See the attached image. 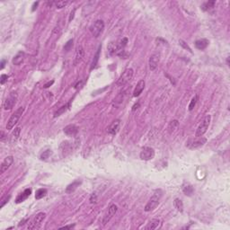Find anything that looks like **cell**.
Masks as SVG:
<instances>
[{"mask_svg":"<svg viewBox=\"0 0 230 230\" xmlns=\"http://www.w3.org/2000/svg\"><path fill=\"white\" fill-rule=\"evenodd\" d=\"M161 191H157L154 193V195L149 199V201L147 202V203L146 204L144 210L147 212L152 211L153 210H155L159 204V199L161 198Z\"/></svg>","mask_w":230,"mask_h":230,"instance_id":"6da1fadb","label":"cell"},{"mask_svg":"<svg viewBox=\"0 0 230 230\" xmlns=\"http://www.w3.org/2000/svg\"><path fill=\"white\" fill-rule=\"evenodd\" d=\"M24 112V107H20L11 115V117L9 118V120H8L7 124H6V130H12L14 127V125L18 122L21 116L23 115Z\"/></svg>","mask_w":230,"mask_h":230,"instance_id":"7a4b0ae2","label":"cell"},{"mask_svg":"<svg viewBox=\"0 0 230 230\" xmlns=\"http://www.w3.org/2000/svg\"><path fill=\"white\" fill-rule=\"evenodd\" d=\"M210 120H211V117L210 115H206L204 118H203V120L202 121L201 124L199 125V127L196 130V133H195V136L197 138L199 137H202L204 134H205V132L207 131L208 128H209V126H210Z\"/></svg>","mask_w":230,"mask_h":230,"instance_id":"3957f363","label":"cell"},{"mask_svg":"<svg viewBox=\"0 0 230 230\" xmlns=\"http://www.w3.org/2000/svg\"><path fill=\"white\" fill-rule=\"evenodd\" d=\"M103 30H104V23L102 20H96L90 28L91 33L95 38H98L102 33Z\"/></svg>","mask_w":230,"mask_h":230,"instance_id":"277c9868","label":"cell"},{"mask_svg":"<svg viewBox=\"0 0 230 230\" xmlns=\"http://www.w3.org/2000/svg\"><path fill=\"white\" fill-rule=\"evenodd\" d=\"M133 69H126L122 74L121 76L120 77V78L118 79L117 81V85L118 86H123L125 85L127 83H129L130 81L132 79L133 77Z\"/></svg>","mask_w":230,"mask_h":230,"instance_id":"5b68a950","label":"cell"},{"mask_svg":"<svg viewBox=\"0 0 230 230\" xmlns=\"http://www.w3.org/2000/svg\"><path fill=\"white\" fill-rule=\"evenodd\" d=\"M46 218V214L44 212H40L36 215V216L33 218V219L31 221V223L29 224L28 226V229H31V230H33V229H38L41 223L43 222V220L45 219Z\"/></svg>","mask_w":230,"mask_h":230,"instance_id":"8992f818","label":"cell"},{"mask_svg":"<svg viewBox=\"0 0 230 230\" xmlns=\"http://www.w3.org/2000/svg\"><path fill=\"white\" fill-rule=\"evenodd\" d=\"M16 101H17V94L16 93H11L4 102V104H3L4 109L6 111L11 110L14 105H16Z\"/></svg>","mask_w":230,"mask_h":230,"instance_id":"52a82bcc","label":"cell"},{"mask_svg":"<svg viewBox=\"0 0 230 230\" xmlns=\"http://www.w3.org/2000/svg\"><path fill=\"white\" fill-rule=\"evenodd\" d=\"M117 210H118V207L115 204H113V205H111L109 207L108 211L105 213V215L103 216V218H102V225L103 226L106 225L108 222L111 220V218L114 216V214L117 212Z\"/></svg>","mask_w":230,"mask_h":230,"instance_id":"ba28073f","label":"cell"},{"mask_svg":"<svg viewBox=\"0 0 230 230\" xmlns=\"http://www.w3.org/2000/svg\"><path fill=\"white\" fill-rule=\"evenodd\" d=\"M139 157L142 160H145V161L150 160V159L154 158V157H155V151L152 147H144L142 151L140 152Z\"/></svg>","mask_w":230,"mask_h":230,"instance_id":"9c48e42d","label":"cell"},{"mask_svg":"<svg viewBox=\"0 0 230 230\" xmlns=\"http://www.w3.org/2000/svg\"><path fill=\"white\" fill-rule=\"evenodd\" d=\"M159 61H160V53L155 52L154 54H152L150 58H149V69H150V70L153 71L157 69Z\"/></svg>","mask_w":230,"mask_h":230,"instance_id":"30bf717a","label":"cell"},{"mask_svg":"<svg viewBox=\"0 0 230 230\" xmlns=\"http://www.w3.org/2000/svg\"><path fill=\"white\" fill-rule=\"evenodd\" d=\"M14 163V157L12 155H9V157H6L5 158V160L2 162L1 166H0V174H4L5 171L9 169V167L12 166V164Z\"/></svg>","mask_w":230,"mask_h":230,"instance_id":"8fae6325","label":"cell"},{"mask_svg":"<svg viewBox=\"0 0 230 230\" xmlns=\"http://www.w3.org/2000/svg\"><path fill=\"white\" fill-rule=\"evenodd\" d=\"M85 56V50L83 49V47L79 45L77 50H76V53H75V58H74V65H77L79 64L81 61H82V59Z\"/></svg>","mask_w":230,"mask_h":230,"instance_id":"7c38bea8","label":"cell"},{"mask_svg":"<svg viewBox=\"0 0 230 230\" xmlns=\"http://www.w3.org/2000/svg\"><path fill=\"white\" fill-rule=\"evenodd\" d=\"M78 131V128L76 125L70 124L64 128V133L68 136H75Z\"/></svg>","mask_w":230,"mask_h":230,"instance_id":"4fadbf2b","label":"cell"},{"mask_svg":"<svg viewBox=\"0 0 230 230\" xmlns=\"http://www.w3.org/2000/svg\"><path fill=\"white\" fill-rule=\"evenodd\" d=\"M120 124H121L120 120H115L114 121H113V123L108 128V133L112 135H115L119 131V129H120Z\"/></svg>","mask_w":230,"mask_h":230,"instance_id":"5bb4252c","label":"cell"},{"mask_svg":"<svg viewBox=\"0 0 230 230\" xmlns=\"http://www.w3.org/2000/svg\"><path fill=\"white\" fill-rule=\"evenodd\" d=\"M206 142H207V139L205 138L199 137L198 139L194 140V141H192L191 144H189V147L191 148V149H194V148H198L199 147H202Z\"/></svg>","mask_w":230,"mask_h":230,"instance_id":"9a60e30c","label":"cell"},{"mask_svg":"<svg viewBox=\"0 0 230 230\" xmlns=\"http://www.w3.org/2000/svg\"><path fill=\"white\" fill-rule=\"evenodd\" d=\"M145 88V81L144 80H140L138 81V83L137 84L135 89H134V92H133V95L135 96V97H138V96L140 95L144 90Z\"/></svg>","mask_w":230,"mask_h":230,"instance_id":"2e32d148","label":"cell"},{"mask_svg":"<svg viewBox=\"0 0 230 230\" xmlns=\"http://www.w3.org/2000/svg\"><path fill=\"white\" fill-rule=\"evenodd\" d=\"M31 193H32V190H31V189H25V190L24 191L23 193H21V194L18 195V197H17L16 199V203H21V202H24L25 199H26L30 195H31Z\"/></svg>","mask_w":230,"mask_h":230,"instance_id":"e0dca14e","label":"cell"},{"mask_svg":"<svg viewBox=\"0 0 230 230\" xmlns=\"http://www.w3.org/2000/svg\"><path fill=\"white\" fill-rule=\"evenodd\" d=\"M24 59V53L23 52V51H19V52L14 57L13 64L16 65V66H19V65H21L22 63H23Z\"/></svg>","mask_w":230,"mask_h":230,"instance_id":"ac0fdd59","label":"cell"},{"mask_svg":"<svg viewBox=\"0 0 230 230\" xmlns=\"http://www.w3.org/2000/svg\"><path fill=\"white\" fill-rule=\"evenodd\" d=\"M159 224H160V220L158 218H154V219H151L149 222H148L145 228L147 230H154V229L158 227Z\"/></svg>","mask_w":230,"mask_h":230,"instance_id":"d6986e66","label":"cell"},{"mask_svg":"<svg viewBox=\"0 0 230 230\" xmlns=\"http://www.w3.org/2000/svg\"><path fill=\"white\" fill-rule=\"evenodd\" d=\"M208 45H209V41L206 40V39H201V40H198L195 41V46L198 50H205Z\"/></svg>","mask_w":230,"mask_h":230,"instance_id":"ffe728a7","label":"cell"},{"mask_svg":"<svg viewBox=\"0 0 230 230\" xmlns=\"http://www.w3.org/2000/svg\"><path fill=\"white\" fill-rule=\"evenodd\" d=\"M80 183H81L80 181H75L74 183H72L71 184H69V186L66 188V193H71V192H73L79 186Z\"/></svg>","mask_w":230,"mask_h":230,"instance_id":"44dd1931","label":"cell"},{"mask_svg":"<svg viewBox=\"0 0 230 230\" xmlns=\"http://www.w3.org/2000/svg\"><path fill=\"white\" fill-rule=\"evenodd\" d=\"M20 132H21V129L20 127H17L14 129V130L13 131L12 135H11V142L12 143H16V140L18 139L19 136H20Z\"/></svg>","mask_w":230,"mask_h":230,"instance_id":"7402d4cb","label":"cell"},{"mask_svg":"<svg viewBox=\"0 0 230 230\" xmlns=\"http://www.w3.org/2000/svg\"><path fill=\"white\" fill-rule=\"evenodd\" d=\"M183 192H184V194H185V195L191 196L192 194H193L194 189H193V187H192L191 184H185V185H183Z\"/></svg>","mask_w":230,"mask_h":230,"instance_id":"603a6c76","label":"cell"},{"mask_svg":"<svg viewBox=\"0 0 230 230\" xmlns=\"http://www.w3.org/2000/svg\"><path fill=\"white\" fill-rule=\"evenodd\" d=\"M47 194V190L46 189H39L37 190L36 193H35V199H41L43 197H45Z\"/></svg>","mask_w":230,"mask_h":230,"instance_id":"cb8c5ba5","label":"cell"},{"mask_svg":"<svg viewBox=\"0 0 230 230\" xmlns=\"http://www.w3.org/2000/svg\"><path fill=\"white\" fill-rule=\"evenodd\" d=\"M215 3H216L215 1H208V2L204 3V4L202 5V9L203 11H209L210 9L213 8Z\"/></svg>","mask_w":230,"mask_h":230,"instance_id":"d4e9b609","label":"cell"},{"mask_svg":"<svg viewBox=\"0 0 230 230\" xmlns=\"http://www.w3.org/2000/svg\"><path fill=\"white\" fill-rule=\"evenodd\" d=\"M174 204L175 209L178 211H180V212H183V202L181 201L180 199H175Z\"/></svg>","mask_w":230,"mask_h":230,"instance_id":"484cf974","label":"cell"},{"mask_svg":"<svg viewBox=\"0 0 230 230\" xmlns=\"http://www.w3.org/2000/svg\"><path fill=\"white\" fill-rule=\"evenodd\" d=\"M100 51H101V47H99L97 52H96L95 56L94 57V59H93V62H92V65H91V69H94L96 65L98 63V60H99V56H100Z\"/></svg>","mask_w":230,"mask_h":230,"instance_id":"4316f807","label":"cell"},{"mask_svg":"<svg viewBox=\"0 0 230 230\" xmlns=\"http://www.w3.org/2000/svg\"><path fill=\"white\" fill-rule=\"evenodd\" d=\"M70 106V102H69V103H66V105H64V106H62L61 108H59L57 112L55 113V114H54V117H57V116H59L60 114H62V113H64L65 112L66 110L69 109V107Z\"/></svg>","mask_w":230,"mask_h":230,"instance_id":"83f0119b","label":"cell"},{"mask_svg":"<svg viewBox=\"0 0 230 230\" xmlns=\"http://www.w3.org/2000/svg\"><path fill=\"white\" fill-rule=\"evenodd\" d=\"M178 126H179V123H178V121L176 120L174 121H172L171 122H170L169 126H168V130H169V132L170 133H172L174 132L177 128H178Z\"/></svg>","mask_w":230,"mask_h":230,"instance_id":"f1b7e54d","label":"cell"},{"mask_svg":"<svg viewBox=\"0 0 230 230\" xmlns=\"http://www.w3.org/2000/svg\"><path fill=\"white\" fill-rule=\"evenodd\" d=\"M53 4L55 5V6L57 8H63L66 5L69 4V1H64V0H59V1H56L53 2Z\"/></svg>","mask_w":230,"mask_h":230,"instance_id":"f546056e","label":"cell"},{"mask_svg":"<svg viewBox=\"0 0 230 230\" xmlns=\"http://www.w3.org/2000/svg\"><path fill=\"white\" fill-rule=\"evenodd\" d=\"M197 101H198V95H195L193 98L191 99L190 104H189V111H192L193 108L195 107L196 103H197Z\"/></svg>","mask_w":230,"mask_h":230,"instance_id":"4dcf8cb0","label":"cell"},{"mask_svg":"<svg viewBox=\"0 0 230 230\" xmlns=\"http://www.w3.org/2000/svg\"><path fill=\"white\" fill-rule=\"evenodd\" d=\"M73 47V40H69L68 42H66L65 44V46H64V50L66 51V52H69V50H71Z\"/></svg>","mask_w":230,"mask_h":230,"instance_id":"1f68e13d","label":"cell"},{"mask_svg":"<svg viewBox=\"0 0 230 230\" xmlns=\"http://www.w3.org/2000/svg\"><path fill=\"white\" fill-rule=\"evenodd\" d=\"M51 155V151L50 150H46L44 151L41 155V160H46L50 157V155Z\"/></svg>","mask_w":230,"mask_h":230,"instance_id":"d6a6232c","label":"cell"},{"mask_svg":"<svg viewBox=\"0 0 230 230\" xmlns=\"http://www.w3.org/2000/svg\"><path fill=\"white\" fill-rule=\"evenodd\" d=\"M179 43H180V45H181L182 47H183V48H184L185 50H189L191 53H192V50H191V48L189 47V45H188V44H187L186 42H185V41H183V40H180V41H179Z\"/></svg>","mask_w":230,"mask_h":230,"instance_id":"836d02e7","label":"cell"},{"mask_svg":"<svg viewBox=\"0 0 230 230\" xmlns=\"http://www.w3.org/2000/svg\"><path fill=\"white\" fill-rule=\"evenodd\" d=\"M123 96H124V94L123 93H120V94H119L117 97L114 99V102L116 103H121L123 100Z\"/></svg>","mask_w":230,"mask_h":230,"instance_id":"e575fe53","label":"cell"},{"mask_svg":"<svg viewBox=\"0 0 230 230\" xmlns=\"http://www.w3.org/2000/svg\"><path fill=\"white\" fill-rule=\"evenodd\" d=\"M90 202L92 204H95V203H97V195H96L95 193H93L90 197Z\"/></svg>","mask_w":230,"mask_h":230,"instance_id":"d590c367","label":"cell"},{"mask_svg":"<svg viewBox=\"0 0 230 230\" xmlns=\"http://www.w3.org/2000/svg\"><path fill=\"white\" fill-rule=\"evenodd\" d=\"M7 78H8V77H7V75H5V74H3V75H1V78H0V84H1V85H5V82L7 81Z\"/></svg>","mask_w":230,"mask_h":230,"instance_id":"8d00e7d4","label":"cell"},{"mask_svg":"<svg viewBox=\"0 0 230 230\" xmlns=\"http://www.w3.org/2000/svg\"><path fill=\"white\" fill-rule=\"evenodd\" d=\"M9 199H10V196H8V197H5V199H2V202H1V208H3L6 202H8Z\"/></svg>","mask_w":230,"mask_h":230,"instance_id":"74e56055","label":"cell"},{"mask_svg":"<svg viewBox=\"0 0 230 230\" xmlns=\"http://www.w3.org/2000/svg\"><path fill=\"white\" fill-rule=\"evenodd\" d=\"M53 83H54V81H53V80H52V81H49L48 83H46L45 85H44V86H43V87H44V88H48V87H50L51 85H52Z\"/></svg>","mask_w":230,"mask_h":230,"instance_id":"f35d334b","label":"cell"},{"mask_svg":"<svg viewBox=\"0 0 230 230\" xmlns=\"http://www.w3.org/2000/svg\"><path fill=\"white\" fill-rule=\"evenodd\" d=\"M5 138H6V136H5V132H4V131H1V136H0V140H1V141H5Z\"/></svg>","mask_w":230,"mask_h":230,"instance_id":"ab89813d","label":"cell"},{"mask_svg":"<svg viewBox=\"0 0 230 230\" xmlns=\"http://www.w3.org/2000/svg\"><path fill=\"white\" fill-rule=\"evenodd\" d=\"M74 227H75V225H69V226H64L62 227H60V229H70V228H73Z\"/></svg>","mask_w":230,"mask_h":230,"instance_id":"60d3db41","label":"cell"},{"mask_svg":"<svg viewBox=\"0 0 230 230\" xmlns=\"http://www.w3.org/2000/svg\"><path fill=\"white\" fill-rule=\"evenodd\" d=\"M38 5H39V2H35V3H33V9H32L33 12L35 11V9L37 8V6H38Z\"/></svg>","mask_w":230,"mask_h":230,"instance_id":"b9f144b4","label":"cell"},{"mask_svg":"<svg viewBox=\"0 0 230 230\" xmlns=\"http://www.w3.org/2000/svg\"><path fill=\"white\" fill-rule=\"evenodd\" d=\"M138 107H139V102L136 103V104H135L134 106H133V107H132V111H133V112H134V111H136V110H137V109H138Z\"/></svg>","mask_w":230,"mask_h":230,"instance_id":"7bdbcfd3","label":"cell"},{"mask_svg":"<svg viewBox=\"0 0 230 230\" xmlns=\"http://www.w3.org/2000/svg\"><path fill=\"white\" fill-rule=\"evenodd\" d=\"M75 11H76V9H74L73 10V12H71V14H70V16H69V22L74 18V14H75Z\"/></svg>","mask_w":230,"mask_h":230,"instance_id":"ee69618b","label":"cell"},{"mask_svg":"<svg viewBox=\"0 0 230 230\" xmlns=\"http://www.w3.org/2000/svg\"><path fill=\"white\" fill-rule=\"evenodd\" d=\"M5 59H2V61H1V69H4V66H5Z\"/></svg>","mask_w":230,"mask_h":230,"instance_id":"f6af8a7d","label":"cell"}]
</instances>
